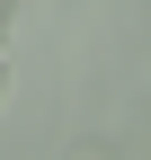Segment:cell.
Instances as JSON below:
<instances>
[{"label":"cell","instance_id":"obj_1","mask_svg":"<svg viewBox=\"0 0 151 160\" xmlns=\"http://www.w3.org/2000/svg\"><path fill=\"white\" fill-rule=\"evenodd\" d=\"M62 160H124V151H116V142H107V133H80V142H71Z\"/></svg>","mask_w":151,"mask_h":160},{"label":"cell","instance_id":"obj_3","mask_svg":"<svg viewBox=\"0 0 151 160\" xmlns=\"http://www.w3.org/2000/svg\"><path fill=\"white\" fill-rule=\"evenodd\" d=\"M0 107H9V71H0Z\"/></svg>","mask_w":151,"mask_h":160},{"label":"cell","instance_id":"obj_2","mask_svg":"<svg viewBox=\"0 0 151 160\" xmlns=\"http://www.w3.org/2000/svg\"><path fill=\"white\" fill-rule=\"evenodd\" d=\"M9 18H18V0H0V36H9Z\"/></svg>","mask_w":151,"mask_h":160}]
</instances>
